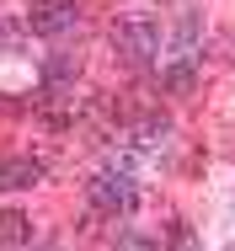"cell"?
I'll use <instances>...</instances> for the list:
<instances>
[{
    "instance_id": "obj_6",
    "label": "cell",
    "mask_w": 235,
    "mask_h": 251,
    "mask_svg": "<svg viewBox=\"0 0 235 251\" xmlns=\"http://www.w3.org/2000/svg\"><path fill=\"white\" fill-rule=\"evenodd\" d=\"M27 241H32V219H27L22 208H0V251L27 246Z\"/></svg>"
},
{
    "instance_id": "obj_9",
    "label": "cell",
    "mask_w": 235,
    "mask_h": 251,
    "mask_svg": "<svg viewBox=\"0 0 235 251\" xmlns=\"http://www.w3.org/2000/svg\"><path fill=\"white\" fill-rule=\"evenodd\" d=\"M16 38H22V32H16V27H5V22H0V49L11 53V49H16Z\"/></svg>"
},
{
    "instance_id": "obj_5",
    "label": "cell",
    "mask_w": 235,
    "mask_h": 251,
    "mask_svg": "<svg viewBox=\"0 0 235 251\" xmlns=\"http://www.w3.org/2000/svg\"><path fill=\"white\" fill-rule=\"evenodd\" d=\"M166 139H171V118H139L134 123V150L155 155V150H166Z\"/></svg>"
},
{
    "instance_id": "obj_3",
    "label": "cell",
    "mask_w": 235,
    "mask_h": 251,
    "mask_svg": "<svg viewBox=\"0 0 235 251\" xmlns=\"http://www.w3.org/2000/svg\"><path fill=\"white\" fill-rule=\"evenodd\" d=\"M27 27H32V38H64L80 27V5L75 0H32Z\"/></svg>"
},
{
    "instance_id": "obj_1",
    "label": "cell",
    "mask_w": 235,
    "mask_h": 251,
    "mask_svg": "<svg viewBox=\"0 0 235 251\" xmlns=\"http://www.w3.org/2000/svg\"><path fill=\"white\" fill-rule=\"evenodd\" d=\"M112 49L123 64H150L160 53V27L150 16H118L112 22Z\"/></svg>"
},
{
    "instance_id": "obj_7",
    "label": "cell",
    "mask_w": 235,
    "mask_h": 251,
    "mask_svg": "<svg viewBox=\"0 0 235 251\" xmlns=\"http://www.w3.org/2000/svg\"><path fill=\"white\" fill-rule=\"evenodd\" d=\"M192 80H198V70H192V64H171V70H166V91H171V97H187Z\"/></svg>"
},
{
    "instance_id": "obj_2",
    "label": "cell",
    "mask_w": 235,
    "mask_h": 251,
    "mask_svg": "<svg viewBox=\"0 0 235 251\" xmlns=\"http://www.w3.org/2000/svg\"><path fill=\"white\" fill-rule=\"evenodd\" d=\"M86 198H91L96 214L118 219V214H129V208H134V176H129L123 166H107V171H96V176H91Z\"/></svg>"
},
{
    "instance_id": "obj_8",
    "label": "cell",
    "mask_w": 235,
    "mask_h": 251,
    "mask_svg": "<svg viewBox=\"0 0 235 251\" xmlns=\"http://www.w3.org/2000/svg\"><path fill=\"white\" fill-rule=\"evenodd\" d=\"M118 251H160V246H155V241H144V235H123Z\"/></svg>"
},
{
    "instance_id": "obj_4",
    "label": "cell",
    "mask_w": 235,
    "mask_h": 251,
    "mask_svg": "<svg viewBox=\"0 0 235 251\" xmlns=\"http://www.w3.org/2000/svg\"><path fill=\"white\" fill-rule=\"evenodd\" d=\"M38 176H43V166H38L32 155H5V160H0V193H5V187H32Z\"/></svg>"
}]
</instances>
